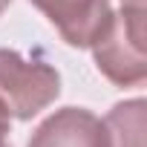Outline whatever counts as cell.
Segmentation results:
<instances>
[{"instance_id":"cell-1","label":"cell","mask_w":147,"mask_h":147,"mask_svg":"<svg viewBox=\"0 0 147 147\" xmlns=\"http://www.w3.org/2000/svg\"><path fill=\"white\" fill-rule=\"evenodd\" d=\"M144 0H121L101 35L90 43L98 72L115 87H136L147 78V40H144Z\"/></svg>"},{"instance_id":"cell-2","label":"cell","mask_w":147,"mask_h":147,"mask_svg":"<svg viewBox=\"0 0 147 147\" xmlns=\"http://www.w3.org/2000/svg\"><path fill=\"white\" fill-rule=\"evenodd\" d=\"M61 95V75L43 58L0 49V107L9 118L29 121Z\"/></svg>"},{"instance_id":"cell-3","label":"cell","mask_w":147,"mask_h":147,"mask_svg":"<svg viewBox=\"0 0 147 147\" xmlns=\"http://www.w3.org/2000/svg\"><path fill=\"white\" fill-rule=\"evenodd\" d=\"M29 3L75 49H90V43L101 35L113 15L110 0H29Z\"/></svg>"},{"instance_id":"cell-4","label":"cell","mask_w":147,"mask_h":147,"mask_svg":"<svg viewBox=\"0 0 147 147\" xmlns=\"http://www.w3.org/2000/svg\"><path fill=\"white\" fill-rule=\"evenodd\" d=\"M26 147H107L104 124L84 107H63L35 127Z\"/></svg>"},{"instance_id":"cell-5","label":"cell","mask_w":147,"mask_h":147,"mask_svg":"<svg viewBox=\"0 0 147 147\" xmlns=\"http://www.w3.org/2000/svg\"><path fill=\"white\" fill-rule=\"evenodd\" d=\"M101 124H104L107 147H144V130H147L144 98H130L115 104Z\"/></svg>"},{"instance_id":"cell-6","label":"cell","mask_w":147,"mask_h":147,"mask_svg":"<svg viewBox=\"0 0 147 147\" xmlns=\"http://www.w3.org/2000/svg\"><path fill=\"white\" fill-rule=\"evenodd\" d=\"M9 133H12V118L6 115V110H3V107H0V144L9 138Z\"/></svg>"},{"instance_id":"cell-7","label":"cell","mask_w":147,"mask_h":147,"mask_svg":"<svg viewBox=\"0 0 147 147\" xmlns=\"http://www.w3.org/2000/svg\"><path fill=\"white\" fill-rule=\"evenodd\" d=\"M9 3H12V0H0V15H3V12L9 9Z\"/></svg>"},{"instance_id":"cell-8","label":"cell","mask_w":147,"mask_h":147,"mask_svg":"<svg viewBox=\"0 0 147 147\" xmlns=\"http://www.w3.org/2000/svg\"><path fill=\"white\" fill-rule=\"evenodd\" d=\"M0 147H9V141H3V144H0Z\"/></svg>"}]
</instances>
